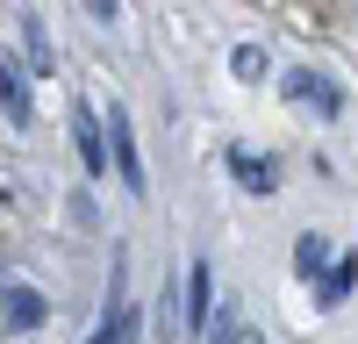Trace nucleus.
<instances>
[{"mask_svg": "<svg viewBox=\"0 0 358 344\" xmlns=\"http://www.w3.org/2000/svg\"><path fill=\"white\" fill-rule=\"evenodd\" d=\"M201 323H208V266L194 258L187 280H179V337H194Z\"/></svg>", "mask_w": 358, "mask_h": 344, "instance_id": "obj_4", "label": "nucleus"}, {"mask_svg": "<svg viewBox=\"0 0 358 344\" xmlns=\"http://www.w3.org/2000/svg\"><path fill=\"white\" fill-rule=\"evenodd\" d=\"M22 36H29V72H50V43H43V22L22 15Z\"/></svg>", "mask_w": 358, "mask_h": 344, "instance_id": "obj_12", "label": "nucleus"}, {"mask_svg": "<svg viewBox=\"0 0 358 344\" xmlns=\"http://www.w3.org/2000/svg\"><path fill=\"white\" fill-rule=\"evenodd\" d=\"M72 143H79V165L101 180V172H108V151H101V129H94V115H86V108H72Z\"/></svg>", "mask_w": 358, "mask_h": 344, "instance_id": "obj_7", "label": "nucleus"}, {"mask_svg": "<svg viewBox=\"0 0 358 344\" xmlns=\"http://www.w3.org/2000/svg\"><path fill=\"white\" fill-rule=\"evenodd\" d=\"M101 151H108V165H115V172H122V187H129V194H143V165H136V129H129V115H122V108H108V143H101Z\"/></svg>", "mask_w": 358, "mask_h": 344, "instance_id": "obj_2", "label": "nucleus"}, {"mask_svg": "<svg viewBox=\"0 0 358 344\" xmlns=\"http://www.w3.org/2000/svg\"><path fill=\"white\" fill-rule=\"evenodd\" d=\"M122 258H115V294H108V315H101V330L94 344H136V308H129V287H122Z\"/></svg>", "mask_w": 358, "mask_h": 344, "instance_id": "obj_3", "label": "nucleus"}, {"mask_svg": "<svg viewBox=\"0 0 358 344\" xmlns=\"http://www.w3.org/2000/svg\"><path fill=\"white\" fill-rule=\"evenodd\" d=\"M0 308H8V330H36L43 315H50L36 287H0Z\"/></svg>", "mask_w": 358, "mask_h": 344, "instance_id": "obj_5", "label": "nucleus"}, {"mask_svg": "<svg viewBox=\"0 0 358 344\" xmlns=\"http://www.w3.org/2000/svg\"><path fill=\"white\" fill-rule=\"evenodd\" d=\"M294 258H301V273L322 287V273H330V251H322V237H301V244H294Z\"/></svg>", "mask_w": 358, "mask_h": 344, "instance_id": "obj_11", "label": "nucleus"}, {"mask_svg": "<svg viewBox=\"0 0 358 344\" xmlns=\"http://www.w3.org/2000/svg\"><path fill=\"white\" fill-rule=\"evenodd\" d=\"M0 108H8V122H15V129L36 122V108H29V79L8 65V57H0Z\"/></svg>", "mask_w": 358, "mask_h": 344, "instance_id": "obj_6", "label": "nucleus"}, {"mask_svg": "<svg viewBox=\"0 0 358 344\" xmlns=\"http://www.w3.org/2000/svg\"><path fill=\"white\" fill-rule=\"evenodd\" d=\"M351 287H358V251H344V258H330V273H322V287H315V294H322V301H344Z\"/></svg>", "mask_w": 358, "mask_h": 344, "instance_id": "obj_9", "label": "nucleus"}, {"mask_svg": "<svg viewBox=\"0 0 358 344\" xmlns=\"http://www.w3.org/2000/svg\"><path fill=\"white\" fill-rule=\"evenodd\" d=\"M229 65H236V79H258V72H265V50H258V43H244Z\"/></svg>", "mask_w": 358, "mask_h": 344, "instance_id": "obj_13", "label": "nucleus"}, {"mask_svg": "<svg viewBox=\"0 0 358 344\" xmlns=\"http://www.w3.org/2000/svg\"><path fill=\"white\" fill-rule=\"evenodd\" d=\"M280 94H287L294 108L322 115V122H337V115H344V86H337V79H322V72H308V65H294V72L280 79Z\"/></svg>", "mask_w": 358, "mask_h": 344, "instance_id": "obj_1", "label": "nucleus"}, {"mask_svg": "<svg viewBox=\"0 0 358 344\" xmlns=\"http://www.w3.org/2000/svg\"><path fill=\"white\" fill-rule=\"evenodd\" d=\"M208 344H258V330H251L236 308H222V315H215V330H208Z\"/></svg>", "mask_w": 358, "mask_h": 344, "instance_id": "obj_10", "label": "nucleus"}, {"mask_svg": "<svg viewBox=\"0 0 358 344\" xmlns=\"http://www.w3.org/2000/svg\"><path fill=\"white\" fill-rule=\"evenodd\" d=\"M229 172H236L251 194H273V187H280V172H273V158H265V151H236V158H229Z\"/></svg>", "mask_w": 358, "mask_h": 344, "instance_id": "obj_8", "label": "nucleus"}]
</instances>
